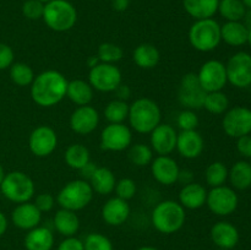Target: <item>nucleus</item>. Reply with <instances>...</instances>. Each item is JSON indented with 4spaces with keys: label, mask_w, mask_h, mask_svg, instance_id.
Masks as SVG:
<instances>
[{
    "label": "nucleus",
    "mask_w": 251,
    "mask_h": 250,
    "mask_svg": "<svg viewBox=\"0 0 251 250\" xmlns=\"http://www.w3.org/2000/svg\"><path fill=\"white\" fill-rule=\"evenodd\" d=\"M68 83L66 78L58 71H44L32 82L31 96L37 104L51 107L65 97Z\"/></svg>",
    "instance_id": "1"
},
{
    "label": "nucleus",
    "mask_w": 251,
    "mask_h": 250,
    "mask_svg": "<svg viewBox=\"0 0 251 250\" xmlns=\"http://www.w3.org/2000/svg\"><path fill=\"white\" fill-rule=\"evenodd\" d=\"M129 120L137 132L147 134L159 125L161 110L152 100L140 98L130 105Z\"/></svg>",
    "instance_id": "2"
},
{
    "label": "nucleus",
    "mask_w": 251,
    "mask_h": 250,
    "mask_svg": "<svg viewBox=\"0 0 251 250\" xmlns=\"http://www.w3.org/2000/svg\"><path fill=\"white\" fill-rule=\"evenodd\" d=\"M185 222V211L181 203L167 200L159 202L152 212V223L161 233L171 234L183 227Z\"/></svg>",
    "instance_id": "3"
},
{
    "label": "nucleus",
    "mask_w": 251,
    "mask_h": 250,
    "mask_svg": "<svg viewBox=\"0 0 251 250\" xmlns=\"http://www.w3.org/2000/svg\"><path fill=\"white\" fill-rule=\"evenodd\" d=\"M43 20L47 26L56 32L73 28L77 20L74 5L66 0H51L44 5Z\"/></svg>",
    "instance_id": "4"
},
{
    "label": "nucleus",
    "mask_w": 251,
    "mask_h": 250,
    "mask_svg": "<svg viewBox=\"0 0 251 250\" xmlns=\"http://www.w3.org/2000/svg\"><path fill=\"white\" fill-rule=\"evenodd\" d=\"M221 26L213 19L198 20L189 31L191 46L200 51H211L221 42Z\"/></svg>",
    "instance_id": "5"
},
{
    "label": "nucleus",
    "mask_w": 251,
    "mask_h": 250,
    "mask_svg": "<svg viewBox=\"0 0 251 250\" xmlns=\"http://www.w3.org/2000/svg\"><path fill=\"white\" fill-rule=\"evenodd\" d=\"M93 189L85 180H74L66 184L58 194V202L65 210L77 211L86 207L92 200Z\"/></svg>",
    "instance_id": "6"
},
{
    "label": "nucleus",
    "mask_w": 251,
    "mask_h": 250,
    "mask_svg": "<svg viewBox=\"0 0 251 250\" xmlns=\"http://www.w3.org/2000/svg\"><path fill=\"white\" fill-rule=\"evenodd\" d=\"M0 189L5 198L20 203L27 202L34 194L33 181L22 172H11L5 174Z\"/></svg>",
    "instance_id": "7"
},
{
    "label": "nucleus",
    "mask_w": 251,
    "mask_h": 250,
    "mask_svg": "<svg viewBox=\"0 0 251 250\" xmlns=\"http://www.w3.org/2000/svg\"><path fill=\"white\" fill-rule=\"evenodd\" d=\"M207 92L200 85L196 74L189 73L181 78L178 91L179 102L190 109H200L203 107V102Z\"/></svg>",
    "instance_id": "8"
},
{
    "label": "nucleus",
    "mask_w": 251,
    "mask_h": 250,
    "mask_svg": "<svg viewBox=\"0 0 251 250\" xmlns=\"http://www.w3.org/2000/svg\"><path fill=\"white\" fill-rule=\"evenodd\" d=\"M227 80L238 88L251 85V55L245 51L234 54L226 65Z\"/></svg>",
    "instance_id": "9"
},
{
    "label": "nucleus",
    "mask_w": 251,
    "mask_h": 250,
    "mask_svg": "<svg viewBox=\"0 0 251 250\" xmlns=\"http://www.w3.org/2000/svg\"><path fill=\"white\" fill-rule=\"evenodd\" d=\"M90 83L96 90L102 92H112L122 83V73L113 64L102 63L90 71Z\"/></svg>",
    "instance_id": "10"
},
{
    "label": "nucleus",
    "mask_w": 251,
    "mask_h": 250,
    "mask_svg": "<svg viewBox=\"0 0 251 250\" xmlns=\"http://www.w3.org/2000/svg\"><path fill=\"white\" fill-rule=\"evenodd\" d=\"M238 201L235 191L225 185L213 188L206 198L210 210L218 216H228L234 212L238 207Z\"/></svg>",
    "instance_id": "11"
},
{
    "label": "nucleus",
    "mask_w": 251,
    "mask_h": 250,
    "mask_svg": "<svg viewBox=\"0 0 251 250\" xmlns=\"http://www.w3.org/2000/svg\"><path fill=\"white\" fill-rule=\"evenodd\" d=\"M200 85L206 92L221 91L227 83V71L226 65L218 60H208L201 66L198 74Z\"/></svg>",
    "instance_id": "12"
},
{
    "label": "nucleus",
    "mask_w": 251,
    "mask_h": 250,
    "mask_svg": "<svg viewBox=\"0 0 251 250\" xmlns=\"http://www.w3.org/2000/svg\"><path fill=\"white\" fill-rule=\"evenodd\" d=\"M223 130L230 137H240L251 132V110L245 107H235L223 118Z\"/></svg>",
    "instance_id": "13"
},
{
    "label": "nucleus",
    "mask_w": 251,
    "mask_h": 250,
    "mask_svg": "<svg viewBox=\"0 0 251 250\" xmlns=\"http://www.w3.org/2000/svg\"><path fill=\"white\" fill-rule=\"evenodd\" d=\"M131 144V131L124 124H110L103 129L100 147L107 151H123Z\"/></svg>",
    "instance_id": "14"
},
{
    "label": "nucleus",
    "mask_w": 251,
    "mask_h": 250,
    "mask_svg": "<svg viewBox=\"0 0 251 250\" xmlns=\"http://www.w3.org/2000/svg\"><path fill=\"white\" fill-rule=\"evenodd\" d=\"M56 142V134L51 127L39 126L32 131L28 144L29 149L36 156L46 157L55 150Z\"/></svg>",
    "instance_id": "15"
},
{
    "label": "nucleus",
    "mask_w": 251,
    "mask_h": 250,
    "mask_svg": "<svg viewBox=\"0 0 251 250\" xmlns=\"http://www.w3.org/2000/svg\"><path fill=\"white\" fill-rule=\"evenodd\" d=\"M100 115L93 107L81 105L73 113L70 118V126L80 135H87L97 127Z\"/></svg>",
    "instance_id": "16"
},
{
    "label": "nucleus",
    "mask_w": 251,
    "mask_h": 250,
    "mask_svg": "<svg viewBox=\"0 0 251 250\" xmlns=\"http://www.w3.org/2000/svg\"><path fill=\"white\" fill-rule=\"evenodd\" d=\"M176 136L173 126L159 124L151 131V145L157 153L166 156L176 147Z\"/></svg>",
    "instance_id": "17"
},
{
    "label": "nucleus",
    "mask_w": 251,
    "mask_h": 250,
    "mask_svg": "<svg viewBox=\"0 0 251 250\" xmlns=\"http://www.w3.org/2000/svg\"><path fill=\"white\" fill-rule=\"evenodd\" d=\"M176 149L185 158H196L203 150V139L195 130H181L176 136Z\"/></svg>",
    "instance_id": "18"
},
{
    "label": "nucleus",
    "mask_w": 251,
    "mask_h": 250,
    "mask_svg": "<svg viewBox=\"0 0 251 250\" xmlns=\"http://www.w3.org/2000/svg\"><path fill=\"white\" fill-rule=\"evenodd\" d=\"M152 174L158 183L172 185L178 180L179 167L171 157L159 156L152 163Z\"/></svg>",
    "instance_id": "19"
},
{
    "label": "nucleus",
    "mask_w": 251,
    "mask_h": 250,
    "mask_svg": "<svg viewBox=\"0 0 251 250\" xmlns=\"http://www.w3.org/2000/svg\"><path fill=\"white\" fill-rule=\"evenodd\" d=\"M213 243L221 249H233L239 242V232L229 222H218L211 229Z\"/></svg>",
    "instance_id": "20"
},
{
    "label": "nucleus",
    "mask_w": 251,
    "mask_h": 250,
    "mask_svg": "<svg viewBox=\"0 0 251 250\" xmlns=\"http://www.w3.org/2000/svg\"><path fill=\"white\" fill-rule=\"evenodd\" d=\"M12 222L21 229H33L41 222V211L34 203H21L12 211Z\"/></svg>",
    "instance_id": "21"
},
{
    "label": "nucleus",
    "mask_w": 251,
    "mask_h": 250,
    "mask_svg": "<svg viewBox=\"0 0 251 250\" xmlns=\"http://www.w3.org/2000/svg\"><path fill=\"white\" fill-rule=\"evenodd\" d=\"M130 215V207L125 200L120 198H113L105 202L102 208L103 220L110 225H120L127 220Z\"/></svg>",
    "instance_id": "22"
},
{
    "label": "nucleus",
    "mask_w": 251,
    "mask_h": 250,
    "mask_svg": "<svg viewBox=\"0 0 251 250\" xmlns=\"http://www.w3.org/2000/svg\"><path fill=\"white\" fill-rule=\"evenodd\" d=\"M53 243V233L46 227L33 228L25 238V247L27 250H50Z\"/></svg>",
    "instance_id": "23"
},
{
    "label": "nucleus",
    "mask_w": 251,
    "mask_h": 250,
    "mask_svg": "<svg viewBox=\"0 0 251 250\" xmlns=\"http://www.w3.org/2000/svg\"><path fill=\"white\" fill-rule=\"evenodd\" d=\"M220 0H183L184 9L196 20L211 19L218 11Z\"/></svg>",
    "instance_id": "24"
},
{
    "label": "nucleus",
    "mask_w": 251,
    "mask_h": 250,
    "mask_svg": "<svg viewBox=\"0 0 251 250\" xmlns=\"http://www.w3.org/2000/svg\"><path fill=\"white\" fill-rule=\"evenodd\" d=\"M248 27L240 21H228L221 27V38L229 46H243L248 41Z\"/></svg>",
    "instance_id": "25"
},
{
    "label": "nucleus",
    "mask_w": 251,
    "mask_h": 250,
    "mask_svg": "<svg viewBox=\"0 0 251 250\" xmlns=\"http://www.w3.org/2000/svg\"><path fill=\"white\" fill-rule=\"evenodd\" d=\"M207 193L206 189L201 184L190 183L181 189L179 194L180 203L183 207L188 208H199L206 202Z\"/></svg>",
    "instance_id": "26"
},
{
    "label": "nucleus",
    "mask_w": 251,
    "mask_h": 250,
    "mask_svg": "<svg viewBox=\"0 0 251 250\" xmlns=\"http://www.w3.org/2000/svg\"><path fill=\"white\" fill-rule=\"evenodd\" d=\"M54 225L60 234L71 237L77 232L78 227H80V221L74 211L61 208L54 217Z\"/></svg>",
    "instance_id": "27"
},
{
    "label": "nucleus",
    "mask_w": 251,
    "mask_h": 250,
    "mask_svg": "<svg viewBox=\"0 0 251 250\" xmlns=\"http://www.w3.org/2000/svg\"><path fill=\"white\" fill-rule=\"evenodd\" d=\"M93 190L97 191L100 195H108L115 189V176L110 169L100 167L96 169L95 174L91 178Z\"/></svg>",
    "instance_id": "28"
},
{
    "label": "nucleus",
    "mask_w": 251,
    "mask_h": 250,
    "mask_svg": "<svg viewBox=\"0 0 251 250\" xmlns=\"http://www.w3.org/2000/svg\"><path fill=\"white\" fill-rule=\"evenodd\" d=\"M66 96L73 100L75 104L86 105L92 100L93 91L91 85L82 80H74L68 83Z\"/></svg>",
    "instance_id": "29"
},
{
    "label": "nucleus",
    "mask_w": 251,
    "mask_h": 250,
    "mask_svg": "<svg viewBox=\"0 0 251 250\" xmlns=\"http://www.w3.org/2000/svg\"><path fill=\"white\" fill-rule=\"evenodd\" d=\"M230 179V183L234 188L239 190H245V189L251 186V163L245 161H239L232 167L230 172L228 173Z\"/></svg>",
    "instance_id": "30"
},
{
    "label": "nucleus",
    "mask_w": 251,
    "mask_h": 250,
    "mask_svg": "<svg viewBox=\"0 0 251 250\" xmlns=\"http://www.w3.org/2000/svg\"><path fill=\"white\" fill-rule=\"evenodd\" d=\"M134 61L142 69H152L158 64L159 53L152 44H140L134 51Z\"/></svg>",
    "instance_id": "31"
},
{
    "label": "nucleus",
    "mask_w": 251,
    "mask_h": 250,
    "mask_svg": "<svg viewBox=\"0 0 251 250\" xmlns=\"http://www.w3.org/2000/svg\"><path fill=\"white\" fill-rule=\"evenodd\" d=\"M218 11L227 21H240L244 19L247 7L242 0H220Z\"/></svg>",
    "instance_id": "32"
},
{
    "label": "nucleus",
    "mask_w": 251,
    "mask_h": 250,
    "mask_svg": "<svg viewBox=\"0 0 251 250\" xmlns=\"http://www.w3.org/2000/svg\"><path fill=\"white\" fill-rule=\"evenodd\" d=\"M65 161L69 167L80 171L85 164L90 162V152L83 145H71L65 152Z\"/></svg>",
    "instance_id": "33"
},
{
    "label": "nucleus",
    "mask_w": 251,
    "mask_h": 250,
    "mask_svg": "<svg viewBox=\"0 0 251 250\" xmlns=\"http://www.w3.org/2000/svg\"><path fill=\"white\" fill-rule=\"evenodd\" d=\"M229 105V100L228 97L221 91H216V92H208L206 95L205 102H203V107L213 114H222L226 112Z\"/></svg>",
    "instance_id": "34"
},
{
    "label": "nucleus",
    "mask_w": 251,
    "mask_h": 250,
    "mask_svg": "<svg viewBox=\"0 0 251 250\" xmlns=\"http://www.w3.org/2000/svg\"><path fill=\"white\" fill-rule=\"evenodd\" d=\"M104 115L112 124H120L129 115V105L125 100H112L105 107Z\"/></svg>",
    "instance_id": "35"
},
{
    "label": "nucleus",
    "mask_w": 251,
    "mask_h": 250,
    "mask_svg": "<svg viewBox=\"0 0 251 250\" xmlns=\"http://www.w3.org/2000/svg\"><path fill=\"white\" fill-rule=\"evenodd\" d=\"M227 178L228 169L222 162H213L206 169V181L212 188L223 185Z\"/></svg>",
    "instance_id": "36"
},
{
    "label": "nucleus",
    "mask_w": 251,
    "mask_h": 250,
    "mask_svg": "<svg viewBox=\"0 0 251 250\" xmlns=\"http://www.w3.org/2000/svg\"><path fill=\"white\" fill-rule=\"evenodd\" d=\"M33 71L27 64L16 63L10 69V77L16 85L27 86L33 82Z\"/></svg>",
    "instance_id": "37"
},
{
    "label": "nucleus",
    "mask_w": 251,
    "mask_h": 250,
    "mask_svg": "<svg viewBox=\"0 0 251 250\" xmlns=\"http://www.w3.org/2000/svg\"><path fill=\"white\" fill-rule=\"evenodd\" d=\"M129 158L136 166H147L152 161V151L147 145H134L129 151Z\"/></svg>",
    "instance_id": "38"
},
{
    "label": "nucleus",
    "mask_w": 251,
    "mask_h": 250,
    "mask_svg": "<svg viewBox=\"0 0 251 250\" xmlns=\"http://www.w3.org/2000/svg\"><path fill=\"white\" fill-rule=\"evenodd\" d=\"M98 58L100 61L107 64L119 61L123 58V49L113 43H103L98 48Z\"/></svg>",
    "instance_id": "39"
},
{
    "label": "nucleus",
    "mask_w": 251,
    "mask_h": 250,
    "mask_svg": "<svg viewBox=\"0 0 251 250\" xmlns=\"http://www.w3.org/2000/svg\"><path fill=\"white\" fill-rule=\"evenodd\" d=\"M85 250H113V245L107 237L98 233L88 234L83 243Z\"/></svg>",
    "instance_id": "40"
},
{
    "label": "nucleus",
    "mask_w": 251,
    "mask_h": 250,
    "mask_svg": "<svg viewBox=\"0 0 251 250\" xmlns=\"http://www.w3.org/2000/svg\"><path fill=\"white\" fill-rule=\"evenodd\" d=\"M22 12L29 20H38L43 17L44 4L38 0H27L22 6Z\"/></svg>",
    "instance_id": "41"
},
{
    "label": "nucleus",
    "mask_w": 251,
    "mask_h": 250,
    "mask_svg": "<svg viewBox=\"0 0 251 250\" xmlns=\"http://www.w3.org/2000/svg\"><path fill=\"white\" fill-rule=\"evenodd\" d=\"M115 190H117L118 198L123 199V200H129L136 193V184L132 179L130 178H124L117 184L115 186Z\"/></svg>",
    "instance_id": "42"
},
{
    "label": "nucleus",
    "mask_w": 251,
    "mask_h": 250,
    "mask_svg": "<svg viewBox=\"0 0 251 250\" xmlns=\"http://www.w3.org/2000/svg\"><path fill=\"white\" fill-rule=\"evenodd\" d=\"M176 122L181 130H195L199 125V118L193 110H184L179 114Z\"/></svg>",
    "instance_id": "43"
},
{
    "label": "nucleus",
    "mask_w": 251,
    "mask_h": 250,
    "mask_svg": "<svg viewBox=\"0 0 251 250\" xmlns=\"http://www.w3.org/2000/svg\"><path fill=\"white\" fill-rule=\"evenodd\" d=\"M14 61V51L7 44L0 43V70L9 68Z\"/></svg>",
    "instance_id": "44"
},
{
    "label": "nucleus",
    "mask_w": 251,
    "mask_h": 250,
    "mask_svg": "<svg viewBox=\"0 0 251 250\" xmlns=\"http://www.w3.org/2000/svg\"><path fill=\"white\" fill-rule=\"evenodd\" d=\"M34 205L37 206V208H38L41 212H46V211H49L53 208L54 198L50 194H41V195L37 196Z\"/></svg>",
    "instance_id": "45"
},
{
    "label": "nucleus",
    "mask_w": 251,
    "mask_h": 250,
    "mask_svg": "<svg viewBox=\"0 0 251 250\" xmlns=\"http://www.w3.org/2000/svg\"><path fill=\"white\" fill-rule=\"evenodd\" d=\"M237 149L242 156L251 158V135H244L238 137Z\"/></svg>",
    "instance_id": "46"
},
{
    "label": "nucleus",
    "mask_w": 251,
    "mask_h": 250,
    "mask_svg": "<svg viewBox=\"0 0 251 250\" xmlns=\"http://www.w3.org/2000/svg\"><path fill=\"white\" fill-rule=\"evenodd\" d=\"M58 250H85V247L77 238H68L60 243Z\"/></svg>",
    "instance_id": "47"
},
{
    "label": "nucleus",
    "mask_w": 251,
    "mask_h": 250,
    "mask_svg": "<svg viewBox=\"0 0 251 250\" xmlns=\"http://www.w3.org/2000/svg\"><path fill=\"white\" fill-rule=\"evenodd\" d=\"M96 169H97L96 164L92 163V162H88L87 164H85V166L80 169L81 176H82L83 179H90L91 180V178H92L93 174H95Z\"/></svg>",
    "instance_id": "48"
},
{
    "label": "nucleus",
    "mask_w": 251,
    "mask_h": 250,
    "mask_svg": "<svg viewBox=\"0 0 251 250\" xmlns=\"http://www.w3.org/2000/svg\"><path fill=\"white\" fill-rule=\"evenodd\" d=\"M115 93H117L118 98H119L120 100H127V98L130 97V88H129V86L122 85V83H120V85L117 87V90H115Z\"/></svg>",
    "instance_id": "49"
},
{
    "label": "nucleus",
    "mask_w": 251,
    "mask_h": 250,
    "mask_svg": "<svg viewBox=\"0 0 251 250\" xmlns=\"http://www.w3.org/2000/svg\"><path fill=\"white\" fill-rule=\"evenodd\" d=\"M130 0H112V6L115 11H125L129 7Z\"/></svg>",
    "instance_id": "50"
},
{
    "label": "nucleus",
    "mask_w": 251,
    "mask_h": 250,
    "mask_svg": "<svg viewBox=\"0 0 251 250\" xmlns=\"http://www.w3.org/2000/svg\"><path fill=\"white\" fill-rule=\"evenodd\" d=\"M178 180L184 183L185 185L188 184L193 183V173L190 171H179V175H178Z\"/></svg>",
    "instance_id": "51"
},
{
    "label": "nucleus",
    "mask_w": 251,
    "mask_h": 250,
    "mask_svg": "<svg viewBox=\"0 0 251 250\" xmlns=\"http://www.w3.org/2000/svg\"><path fill=\"white\" fill-rule=\"evenodd\" d=\"M7 228V220L2 212H0V235L4 234L6 232Z\"/></svg>",
    "instance_id": "52"
},
{
    "label": "nucleus",
    "mask_w": 251,
    "mask_h": 250,
    "mask_svg": "<svg viewBox=\"0 0 251 250\" xmlns=\"http://www.w3.org/2000/svg\"><path fill=\"white\" fill-rule=\"evenodd\" d=\"M244 25L248 27V29L251 28V9H248L244 15Z\"/></svg>",
    "instance_id": "53"
},
{
    "label": "nucleus",
    "mask_w": 251,
    "mask_h": 250,
    "mask_svg": "<svg viewBox=\"0 0 251 250\" xmlns=\"http://www.w3.org/2000/svg\"><path fill=\"white\" fill-rule=\"evenodd\" d=\"M98 61H100V58H98V56H90L87 60V65L92 69L95 68L96 65H98Z\"/></svg>",
    "instance_id": "54"
},
{
    "label": "nucleus",
    "mask_w": 251,
    "mask_h": 250,
    "mask_svg": "<svg viewBox=\"0 0 251 250\" xmlns=\"http://www.w3.org/2000/svg\"><path fill=\"white\" fill-rule=\"evenodd\" d=\"M4 176H5V173H4V169H2L1 164H0V185H1L2 180H4Z\"/></svg>",
    "instance_id": "55"
},
{
    "label": "nucleus",
    "mask_w": 251,
    "mask_h": 250,
    "mask_svg": "<svg viewBox=\"0 0 251 250\" xmlns=\"http://www.w3.org/2000/svg\"><path fill=\"white\" fill-rule=\"evenodd\" d=\"M242 2L247 9H251V0H242Z\"/></svg>",
    "instance_id": "56"
},
{
    "label": "nucleus",
    "mask_w": 251,
    "mask_h": 250,
    "mask_svg": "<svg viewBox=\"0 0 251 250\" xmlns=\"http://www.w3.org/2000/svg\"><path fill=\"white\" fill-rule=\"evenodd\" d=\"M248 43L251 46V28H249V31H248Z\"/></svg>",
    "instance_id": "57"
},
{
    "label": "nucleus",
    "mask_w": 251,
    "mask_h": 250,
    "mask_svg": "<svg viewBox=\"0 0 251 250\" xmlns=\"http://www.w3.org/2000/svg\"><path fill=\"white\" fill-rule=\"evenodd\" d=\"M137 250H157V249H154V248H152V247H142Z\"/></svg>",
    "instance_id": "58"
},
{
    "label": "nucleus",
    "mask_w": 251,
    "mask_h": 250,
    "mask_svg": "<svg viewBox=\"0 0 251 250\" xmlns=\"http://www.w3.org/2000/svg\"><path fill=\"white\" fill-rule=\"evenodd\" d=\"M38 1H41V2H43V4H44V2H46V4H47V2H49V1H51V0H38Z\"/></svg>",
    "instance_id": "59"
},
{
    "label": "nucleus",
    "mask_w": 251,
    "mask_h": 250,
    "mask_svg": "<svg viewBox=\"0 0 251 250\" xmlns=\"http://www.w3.org/2000/svg\"><path fill=\"white\" fill-rule=\"evenodd\" d=\"M220 250H227V249H220Z\"/></svg>",
    "instance_id": "60"
}]
</instances>
